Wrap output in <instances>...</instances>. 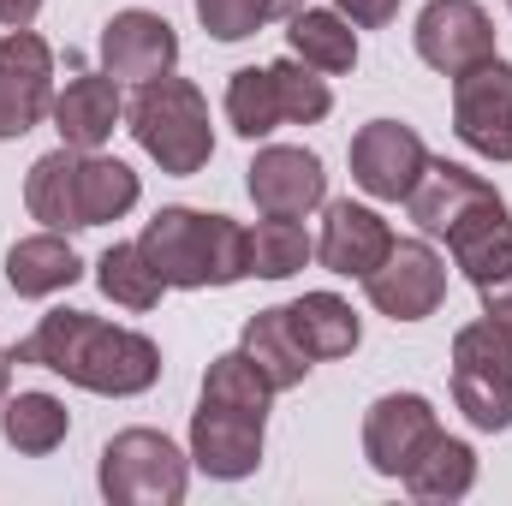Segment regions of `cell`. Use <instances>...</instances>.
Returning <instances> with one entry per match:
<instances>
[{
  "instance_id": "obj_1",
  "label": "cell",
  "mask_w": 512,
  "mask_h": 506,
  "mask_svg": "<svg viewBox=\"0 0 512 506\" xmlns=\"http://www.w3.org/2000/svg\"><path fill=\"white\" fill-rule=\"evenodd\" d=\"M12 358L36 364V370H54L72 387L114 393V399L149 393L155 376H161V346L149 334L114 328V322H102L90 310H48L36 322V334L12 346Z\"/></svg>"
},
{
  "instance_id": "obj_2",
  "label": "cell",
  "mask_w": 512,
  "mask_h": 506,
  "mask_svg": "<svg viewBox=\"0 0 512 506\" xmlns=\"http://www.w3.org/2000/svg\"><path fill=\"white\" fill-rule=\"evenodd\" d=\"M137 203V173L114 155L96 149H48L30 179H24V209L30 221H42L48 233H72V227H108Z\"/></svg>"
},
{
  "instance_id": "obj_3",
  "label": "cell",
  "mask_w": 512,
  "mask_h": 506,
  "mask_svg": "<svg viewBox=\"0 0 512 506\" xmlns=\"http://www.w3.org/2000/svg\"><path fill=\"white\" fill-rule=\"evenodd\" d=\"M137 245L167 286H185V292L233 286L251 274V233L227 215H209V209H161Z\"/></svg>"
},
{
  "instance_id": "obj_4",
  "label": "cell",
  "mask_w": 512,
  "mask_h": 506,
  "mask_svg": "<svg viewBox=\"0 0 512 506\" xmlns=\"http://www.w3.org/2000/svg\"><path fill=\"white\" fill-rule=\"evenodd\" d=\"M131 137L143 143L149 161H161V173H203L215 155V131H209V102L197 84L185 78H149L137 84L131 102Z\"/></svg>"
},
{
  "instance_id": "obj_5",
  "label": "cell",
  "mask_w": 512,
  "mask_h": 506,
  "mask_svg": "<svg viewBox=\"0 0 512 506\" xmlns=\"http://www.w3.org/2000/svg\"><path fill=\"white\" fill-rule=\"evenodd\" d=\"M191 459L161 429H120L102 447V495L114 506H179Z\"/></svg>"
},
{
  "instance_id": "obj_6",
  "label": "cell",
  "mask_w": 512,
  "mask_h": 506,
  "mask_svg": "<svg viewBox=\"0 0 512 506\" xmlns=\"http://www.w3.org/2000/svg\"><path fill=\"white\" fill-rule=\"evenodd\" d=\"M364 292L393 322H423L447 298V262L429 251L423 239H393V251L364 274Z\"/></svg>"
},
{
  "instance_id": "obj_7",
  "label": "cell",
  "mask_w": 512,
  "mask_h": 506,
  "mask_svg": "<svg viewBox=\"0 0 512 506\" xmlns=\"http://www.w3.org/2000/svg\"><path fill=\"white\" fill-rule=\"evenodd\" d=\"M54 114V54L36 30L0 36V143L24 137Z\"/></svg>"
},
{
  "instance_id": "obj_8",
  "label": "cell",
  "mask_w": 512,
  "mask_h": 506,
  "mask_svg": "<svg viewBox=\"0 0 512 506\" xmlns=\"http://www.w3.org/2000/svg\"><path fill=\"white\" fill-rule=\"evenodd\" d=\"M453 131L465 149L512 161V66L507 60H483L471 72L453 78Z\"/></svg>"
},
{
  "instance_id": "obj_9",
  "label": "cell",
  "mask_w": 512,
  "mask_h": 506,
  "mask_svg": "<svg viewBox=\"0 0 512 506\" xmlns=\"http://www.w3.org/2000/svg\"><path fill=\"white\" fill-rule=\"evenodd\" d=\"M417 54L423 66H435L441 78H459L483 60H495V24L477 0H429L417 12Z\"/></svg>"
},
{
  "instance_id": "obj_10",
  "label": "cell",
  "mask_w": 512,
  "mask_h": 506,
  "mask_svg": "<svg viewBox=\"0 0 512 506\" xmlns=\"http://www.w3.org/2000/svg\"><path fill=\"white\" fill-rule=\"evenodd\" d=\"M262 423H268V411H239V405L197 399V417H191V459H197V471H209L221 483L251 477L262 465Z\"/></svg>"
},
{
  "instance_id": "obj_11",
  "label": "cell",
  "mask_w": 512,
  "mask_h": 506,
  "mask_svg": "<svg viewBox=\"0 0 512 506\" xmlns=\"http://www.w3.org/2000/svg\"><path fill=\"white\" fill-rule=\"evenodd\" d=\"M423 167H429L423 137L411 126H399V120H370L352 137V179L382 203H405L411 185L423 179Z\"/></svg>"
},
{
  "instance_id": "obj_12",
  "label": "cell",
  "mask_w": 512,
  "mask_h": 506,
  "mask_svg": "<svg viewBox=\"0 0 512 506\" xmlns=\"http://www.w3.org/2000/svg\"><path fill=\"white\" fill-rule=\"evenodd\" d=\"M495 203H501V191H495L483 173L459 167V161H429L423 179H417L411 197H405L411 221H417L423 233H435V239H453L471 215H483V209H495Z\"/></svg>"
},
{
  "instance_id": "obj_13",
  "label": "cell",
  "mask_w": 512,
  "mask_h": 506,
  "mask_svg": "<svg viewBox=\"0 0 512 506\" xmlns=\"http://www.w3.org/2000/svg\"><path fill=\"white\" fill-rule=\"evenodd\" d=\"M435 435H441V423H435V405L423 393H387L364 411V459L382 477H405V465Z\"/></svg>"
},
{
  "instance_id": "obj_14",
  "label": "cell",
  "mask_w": 512,
  "mask_h": 506,
  "mask_svg": "<svg viewBox=\"0 0 512 506\" xmlns=\"http://www.w3.org/2000/svg\"><path fill=\"white\" fill-rule=\"evenodd\" d=\"M251 203L262 215H280V221H304L310 209H322L328 197V173L310 149H292V143H274L251 161Z\"/></svg>"
},
{
  "instance_id": "obj_15",
  "label": "cell",
  "mask_w": 512,
  "mask_h": 506,
  "mask_svg": "<svg viewBox=\"0 0 512 506\" xmlns=\"http://www.w3.org/2000/svg\"><path fill=\"white\" fill-rule=\"evenodd\" d=\"M173 60H179V36H173L167 18L137 12V6L108 18V30H102V66H108V78L149 84V78H167Z\"/></svg>"
},
{
  "instance_id": "obj_16",
  "label": "cell",
  "mask_w": 512,
  "mask_h": 506,
  "mask_svg": "<svg viewBox=\"0 0 512 506\" xmlns=\"http://www.w3.org/2000/svg\"><path fill=\"white\" fill-rule=\"evenodd\" d=\"M393 251V227H387L376 209L364 203H328V221H322V239H316V256L328 274H370L382 256Z\"/></svg>"
},
{
  "instance_id": "obj_17",
  "label": "cell",
  "mask_w": 512,
  "mask_h": 506,
  "mask_svg": "<svg viewBox=\"0 0 512 506\" xmlns=\"http://www.w3.org/2000/svg\"><path fill=\"white\" fill-rule=\"evenodd\" d=\"M120 114H126L120 108V78H108V72H84L54 96V126L72 149H102L120 126Z\"/></svg>"
},
{
  "instance_id": "obj_18",
  "label": "cell",
  "mask_w": 512,
  "mask_h": 506,
  "mask_svg": "<svg viewBox=\"0 0 512 506\" xmlns=\"http://www.w3.org/2000/svg\"><path fill=\"white\" fill-rule=\"evenodd\" d=\"M286 316H292V334H298V346L310 352V364H322V358H352L358 340H364V328H358V316H352V304H346L340 292H304L298 304H286Z\"/></svg>"
},
{
  "instance_id": "obj_19",
  "label": "cell",
  "mask_w": 512,
  "mask_h": 506,
  "mask_svg": "<svg viewBox=\"0 0 512 506\" xmlns=\"http://www.w3.org/2000/svg\"><path fill=\"white\" fill-rule=\"evenodd\" d=\"M239 352H245L256 370H262V381H268L274 393H286V387H298V381L310 376V352L298 346L286 304L256 310L251 322H245V346H239Z\"/></svg>"
},
{
  "instance_id": "obj_20",
  "label": "cell",
  "mask_w": 512,
  "mask_h": 506,
  "mask_svg": "<svg viewBox=\"0 0 512 506\" xmlns=\"http://www.w3.org/2000/svg\"><path fill=\"white\" fill-rule=\"evenodd\" d=\"M84 274L78 251L60 239V233H36V239H18L6 251V280L18 298H48V292H66L72 280Z\"/></svg>"
},
{
  "instance_id": "obj_21",
  "label": "cell",
  "mask_w": 512,
  "mask_h": 506,
  "mask_svg": "<svg viewBox=\"0 0 512 506\" xmlns=\"http://www.w3.org/2000/svg\"><path fill=\"white\" fill-rule=\"evenodd\" d=\"M447 251H453V262L465 268V280H471V286L501 280V274L512 268V215H507V203H495V209L471 215V221L447 239Z\"/></svg>"
},
{
  "instance_id": "obj_22",
  "label": "cell",
  "mask_w": 512,
  "mask_h": 506,
  "mask_svg": "<svg viewBox=\"0 0 512 506\" xmlns=\"http://www.w3.org/2000/svg\"><path fill=\"white\" fill-rule=\"evenodd\" d=\"M477 483V453L453 435H435L411 465H405V489L417 501H465Z\"/></svg>"
},
{
  "instance_id": "obj_23",
  "label": "cell",
  "mask_w": 512,
  "mask_h": 506,
  "mask_svg": "<svg viewBox=\"0 0 512 506\" xmlns=\"http://www.w3.org/2000/svg\"><path fill=\"white\" fill-rule=\"evenodd\" d=\"M292 54L304 60V66H316V72H352L358 66V36H352V18L346 12H316V6H304V12H292Z\"/></svg>"
},
{
  "instance_id": "obj_24",
  "label": "cell",
  "mask_w": 512,
  "mask_h": 506,
  "mask_svg": "<svg viewBox=\"0 0 512 506\" xmlns=\"http://www.w3.org/2000/svg\"><path fill=\"white\" fill-rule=\"evenodd\" d=\"M66 429H72V411H66L54 393H12L6 411H0L6 447H18V453H30V459L54 453V447L66 441Z\"/></svg>"
},
{
  "instance_id": "obj_25",
  "label": "cell",
  "mask_w": 512,
  "mask_h": 506,
  "mask_svg": "<svg viewBox=\"0 0 512 506\" xmlns=\"http://www.w3.org/2000/svg\"><path fill=\"white\" fill-rule=\"evenodd\" d=\"M96 280H102V292H108L114 304H126V310H155L161 292H167V280L155 274V262L143 256V245H108L102 262H96Z\"/></svg>"
},
{
  "instance_id": "obj_26",
  "label": "cell",
  "mask_w": 512,
  "mask_h": 506,
  "mask_svg": "<svg viewBox=\"0 0 512 506\" xmlns=\"http://www.w3.org/2000/svg\"><path fill=\"white\" fill-rule=\"evenodd\" d=\"M453 399H459V411L471 417V429H483V435L512 429V370H471V364H453Z\"/></svg>"
},
{
  "instance_id": "obj_27",
  "label": "cell",
  "mask_w": 512,
  "mask_h": 506,
  "mask_svg": "<svg viewBox=\"0 0 512 506\" xmlns=\"http://www.w3.org/2000/svg\"><path fill=\"white\" fill-rule=\"evenodd\" d=\"M227 120L239 137H268L274 126H286V114H280V96H274V72L268 66H245V72H233V84H227Z\"/></svg>"
},
{
  "instance_id": "obj_28",
  "label": "cell",
  "mask_w": 512,
  "mask_h": 506,
  "mask_svg": "<svg viewBox=\"0 0 512 506\" xmlns=\"http://www.w3.org/2000/svg\"><path fill=\"white\" fill-rule=\"evenodd\" d=\"M310 256H316V245H310V233H304L298 221H280V215L256 221V233H251V274H262V280H286V274H298Z\"/></svg>"
},
{
  "instance_id": "obj_29",
  "label": "cell",
  "mask_w": 512,
  "mask_h": 506,
  "mask_svg": "<svg viewBox=\"0 0 512 506\" xmlns=\"http://www.w3.org/2000/svg\"><path fill=\"white\" fill-rule=\"evenodd\" d=\"M268 72H274L280 114H286L292 126H316V120H328V108H334V90H328V78H316V66H304V60L292 54V60H274Z\"/></svg>"
},
{
  "instance_id": "obj_30",
  "label": "cell",
  "mask_w": 512,
  "mask_h": 506,
  "mask_svg": "<svg viewBox=\"0 0 512 506\" xmlns=\"http://www.w3.org/2000/svg\"><path fill=\"white\" fill-rule=\"evenodd\" d=\"M203 399H215V405H239V411H268L274 387L262 381V370H256L245 352H227V358L209 364V376H203Z\"/></svg>"
},
{
  "instance_id": "obj_31",
  "label": "cell",
  "mask_w": 512,
  "mask_h": 506,
  "mask_svg": "<svg viewBox=\"0 0 512 506\" xmlns=\"http://www.w3.org/2000/svg\"><path fill=\"white\" fill-rule=\"evenodd\" d=\"M453 364H471V370H512V328L483 316L471 328L453 334Z\"/></svg>"
},
{
  "instance_id": "obj_32",
  "label": "cell",
  "mask_w": 512,
  "mask_h": 506,
  "mask_svg": "<svg viewBox=\"0 0 512 506\" xmlns=\"http://www.w3.org/2000/svg\"><path fill=\"white\" fill-rule=\"evenodd\" d=\"M197 18H203V30L215 42H245V36H256L268 24L256 0H197Z\"/></svg>"
},
{
  "instance_id": "obj_33",
  "label": "cell",
  "mask_w": 512,
  "mask_h": 506,
  "mask_svg": "<svg viewBox=\"0 0 512 506\" xmlns=\"http://www.w3.org/2000/svg\"><path fill=\"white\" fill-rule=\"evenodd\" d=\"M340 12H346L358 30H382V24H393L399 0H340Z\"/></svg>"
},
{
  "instance_id": "obj_34",
  "label": "cell",
  "mask_w": 512,
  "mask_h": 506,
  "mask_svg": "<svg viewBox=\"0 0 512 506\" xmlns=\"http://www.w3.org/2000/svg\"><path fill=\"white\" fill-rule=\"evenodd\" d=\"M36 12H42V0H0V24L6 30H30Z\"/></svg>"
},
{
  "instance_id": "obj_35",
  "label": "cell",
  "mask_w": 512,
  "mask_h": 506,
  "mask_svg": "<svg viewBox=\"0 0 512 506\" xmlns=\"http://www.w3.org/2000/svg\"><path fill=\"white\" fill-rule=\"evenodd\" d=\"M262 6V18H292V12H304V0H256Z\"/></svg>"
},
{
  "instance_id": "obj_36",
  "label": "cell",
  "mask_w": 512,
  "mask_h": 506,
  "mask_svg": "<svg viewBox=\"0 0 512 506\" xmlns=\"http://www.w3.org/2000/svg\"><path fill=\"white\" fill-rule=\"evenodd\" d=\"M12 364H18V358H12V352H0V399H6V381H12Z\"/></svg>"
},
{
  "instance_id": "obj_37",
  "label": "cell",
  "mask_w": 512,
  "mask_h": 506,
  "mask_svg": "<svg viewBox=\"0 0 512 506\" xmlns=\"http://www.w3.org/2000/svg\"><path fill=\"white\" fill-rule=\"evenodd\" d=\"M507 6H512V0H507Z\"/></svg>"
}]
</instances>
